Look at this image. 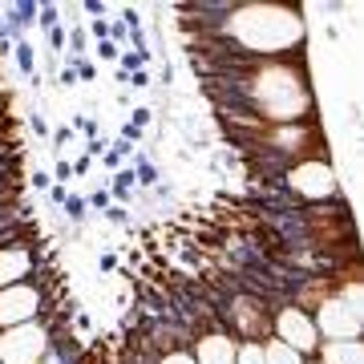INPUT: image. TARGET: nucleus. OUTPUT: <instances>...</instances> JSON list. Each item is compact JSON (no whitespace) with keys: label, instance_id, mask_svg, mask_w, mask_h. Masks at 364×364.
I'll return each mask as SVG.
<instances>
[{"label":"nucleus","instance_id":"nucleus-1","mask_svg":"<svg viewBox=\"0 0 364 364\" xmlns=\"http://www.w3.org/2000/svg\"><path fill=\"white\" fill-rule=\"evenodd\" d=\"M243 90H247V102L255 105V114L267 117L272 126H296V122H304L312 114L308 77L296 65H284V61L251 69Z\"/></svg>","mask_w":364,"mask_h":364},{"label":"nucleus","instance_id":"nucleus-12","mask_svg":"<svg viewBox=\"0 0 364 364\" xmlns=\"http://www.w3.org/2000/svg\"><path fill=\"white\" fill-rule=\"evenodd\" d=\"M263 364H308V360L272 336V340H263Z\"/></svg>","mask_w":364,"mask_h":364},{"label":"nucleus","instance_id":"nucleus-6","mask_svg":"<svg viewBox=\"0 0 364 364\" xmlns=\"http://www.w3.org/2000/svg\"><path fill=\"white\" fill-rule=\"evenodd\" d=\"M287 186H291L299 198L320 203V198L336 195V170L328 166L324 158H299V162L287 166Z\"/></svg>","mask_w":364,"mask_h":364},{"label":"nucleus","instance_id":"nucleus-3","mask_svg":"<svg viewBox=\"0 0 364 364\" xmlns=\"http://www.w3.org/2000/svg\"><path fill=\"white\" fill-rule=\"evenodd\" d=\"M49 356L53 332L45 320H28L0 332V364H49Z\"/></svg>","mask_w":364,"mask_h":364},{"label":"nucleus","instance_id":"nucleus-10","mask_svg":"<svg viewBox=\"0 0 364 364\" xmlns=\"http://www.w3.org/2000/svg\"><path fill=\"white\" fill-rule=\"evenodd\" d=\"M28 272H33V251L21 243H0V287L25 284Z\"/></svg>","mask_w":364,"mask_h":364},{"label":"nucleus","instance_id":"nucleus-7","mask_svg":"<svg viewBox=\"0 0 364 364\" xmlns=\"http://www.w3.org/2000/svg\"><path fill=\"white\" fill-rule=\"evenodd\" d=\"M41 308H45V291L37 284H9L0 287V332L16 324H28V320H41Z\"/></svg>","mask_w":364,"mask_h":364},{"label":"nucleus","instance_id":"nucleus-8","mask_svg":"<svg viewBox=\"0 0 364 364\" xmlns=\"http://www.w3.org/2000/svg\"><path fill=\"white\" fill-rule=\"evenodd\" d=\"M227 320H231V336L239 340H263L272 328V316L255 296H235L227 304Z\"/></svg>","mask_w":364,"mask_h":364},{"label":"nucleus","instance_id":"nucleus-16","mask_svg":"<svg viewBox=\"0 0 364 364\" xmlns=\"http://www.w3.org/2000/svg\"><path fill=\"white\" fill-rule=\"evenodd\" d=\"M308 364H316V360H308Z\"/></svg>","mask_w":364,"mask_h":364},{"label":"nucleus","instance_id":"nucleus-14","mask_svg":"<svg viewBox=\"0 0 364 364\" xmlns=\"http://www.w3.org/2000/svg\"><path fill=\"white\" fill-rule=\"evenodd\" d=\"M158 364H195V356H191V352H182V348H170V352L158 356Z\"/></svg>","mask_w":364,"mask_h":364},{"label":"nucleus","instance_id":"nucleus-15","mask_svg":"<svg viewBox=\"0 0 364 364\" xmlns=\"http://www.w3.org/2000/svg\"><path fill=\"white\" fill-rule=\"evenodd\" d=\"M4 219H9V215H4V210H0V227H4Z\"/></svg>","mask_w":364,"mask_h":364},{"label":"nucleus","instance_id":"nucleus-9","mask_svg":"<svg viewBox=\"0 0 364 364\" xmlns=\"http://www.w3.org/2000/svg\"><path fill=\"white\" fill-rule=\"evenodd\" d=\"M235 348H239V340L231 332H203L195 340V364H235Z\"/></svg>","mask_w":364,"mask_h":364},{"label":"nucleus","instance_id":"nucleus-4","mask_svg":"<svg viewBox=\"0 0 364 364\" xmlns=\"http://www.w3.org/2000/svg\"><path fill=\"white\" fill-rule=\"evenodd\" d=\"M312 324H316V336L320 340H356L364 328V316L356 304L340 299L336 291H328V296L316 299Z\"/></svg>","mask_w":364,"mask_h":364},{"label":"nucleus","instance_id":"nucleus-2","mask_svg":"<svg viewBox=\"0 0 364 364\" xmlns=\"http://www.w3.org/2000/svg\"><path fill=\"white\" fill-rule=\"evenodd\" d=\"M223 33L247 53H287L304 41V21L284 4H239L231 9Z\"/></svg>","mask_w":364,"mask_h":364},{"label":"nucleus","instance_id":"nucleus-5","mask_svg":"<svg viewBox=\"0 0 364 364\" xmlns=\"http://www.w3.org/2000/svg\"><path fill=\"white\" fill-rule=\"evenodd\" d=\"M272 332L279 344H287L291 352H299L304 360L316 352V344H320V336H316V324H312V312H304L299 304H284L279 312H275L272 320Z\"/></svg>","mask_w":364,"mask_h":364},{"label":"nucleus","instance_id":"nucleus-13","mask_svg":"<svg viewBox=\"0 0 364 364\" xmlns=\"http://www.w3.org/2000/svg\"><path fill=\"white\" fill-rule=\"evenodd\" d=\"M235 364H263V344L259 340H243L235 348Z\"/></svg>","mask_w":364,"mask_h":364},{"label":"nucleus","instance_id":"nucleus-11","mask_svg":"<svg viewBox=\"0 0 364 364\" xmlns=\"http://www.w3.org/2000/svg\"><path fill=\"white\" fill-rule=\"evenodd\" d=\"M312 356L316 364H364L360 340H320Z\"/></svg>","mask_w":364,"mask_h":364}]
</instances>
